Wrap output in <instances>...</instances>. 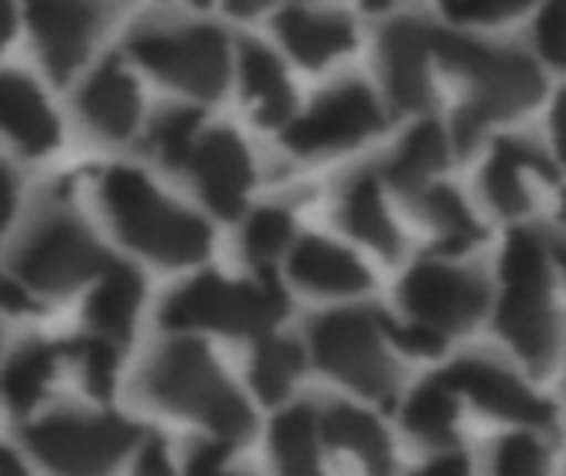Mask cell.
Instances as JSON below:
<instances>
[{"label": "cell", "mask_w": 566, "mask_h": 476, "mask_svg": "<svg viewBox=\"0 0 566 476\" xmlns=\"http://www.w3.org/2000/svg\"><path fill=\"white\" fill-rule=\"evenodd\" d=\"M431 53L454 73L471 80V99L454 116V139L461 152H471L488 123L524 113L544 96V76L524 53L488 46L481 40L434 30Z\"/></svg>", "instance_id": "6da1fadb"}, {"label": "cell", "mask_w": 566, "mask_h": 476, "mask_svg": "<svg viewBox=\"0 0 566 476\" xmlns=\"http://www.w3.org/2000/svg\"><path fill=\"white\" fill-rule=\"evenodd\" d=\"M103 202L119 235L163 265H192L209 255V225L186 209L166 202L136 169H109L103 176Z\"/></svg>", "instance_id": "7a4b0ae2"}, {"label": "cell", "mask_w": 566, "mask_h": 476, "mask_svg": "<svg viewBox=\"0 0 566 476\" xmlns=\"http://www.w3.org/2000/svg\"><path fill=\"white\" fill-rule=\"evenodd\" d=\"M143 388L156 404L206 421L226 441H242L252 434L249 404L222 378L219 364L199 341H176L163 348L149 361Z\"/></svg>", "instance_id": "3957f363"}, {"label": "cell", "mask_w": 566, "mask_h": 476, "mask_svg": "<svg viewBox=\"0 0 566 476\" xmlns=\"http://www.w3.org/2000/svg\"><path fill=\"white\" fill-rule=\"evenodd\" d=\"M289 311V298L272 268L259 282H226L199 275L182 285L159 311L166 328H212L226 335H265Z\"/></svg>", "instance_id": "277c9868"}, {"label": "cell", "mask_w": 566, "mask_h": 476, "mask_svg": "<svg viewBox=\"0 0 566 476\" xmlns=\"http://www.w3.org/2000/svg\"><path fill=\"white\" fill-rule=\"evenodd\" d=\"M312 351L318 364L368 398H391L398 384L395 361L381 348L375 311H328L312 321Z\"/></svg>", "instance_id": "5b68a950"}, {"label": "cell", "mask_w": 566, "mask_h": 476, "mask_svg": "<svg viewBox=\"0 0 566 476\" xmlns=\"http://www.w3.org/2000/svg\"><path fill=\"white\" fill-rule=\"evenodd\" d=\"M129 53L159 80L199 99H216L229 80V46L216 27L139 30L129 36Z\"/></svg>", "instance_id": "8992f818"}, {"label": "cell", "mask_w": 566, "mask_h": 476, "mask_svg": "<svg viewBox=\"0 0 566 476\" xmlns=\"http://www.w3.org/2000/svg\"><path fill=\"white\" fill-rule=\"evenodd\" d=\"M30 451L53 470L63 474H99L109 470L126 451L136 447L139 431L123 417H86L53 414L23 431Z\"/></svg>", "instance_id": "52a82bcc"}, {"label": "cell", "mask_w": 566, "mask_h": 476, "mask_svg": "<svg viewBox=\"0 0 566 476\" xmlns=\"http://www.w3.org/2000/svg\"><path fill=\"white\" fill-rule=\"evenodd\" d=\"M106 252L73 215H46L17 252V275L36 292H70L106 265Z\"/></svg>", "instance_id": "ba28073f"}, {"label": "cell", "mask_w": 566, "mask_h": 476, "mask_svg": "<svg viewBox=\"0 0 566 476\" xmlns=\"http://www.w3.org/2000/svg\"><path fill=\"white\" fill-rule=\"evenodd\" d=\"M401 302L418 321L438 331H464L488 308V285L478 272L421 262L401 282Z\"/></svg>", "instance_id": "9c48e42d"}, {"label": "cell", "mask_w": 566, "mask_h": 476, "mask_svg": "<svg viewBox=\"0 0 566 476\" xmlns=\"http://www.w3.org/2000/svg\"><path fill=\"white\" fill-rule=\"evenodd\" d=\"M23 10L53 80H70L109 17L99 0H23Z\"/></svg>", "instance_id": "30bf717a"}, {"label": "cell", "mask_w": 566, "mask_h": 476, "mask_svg": "<svg viewBox=\"0 0 566 476\" xmlns=\"http://www.w3.org/2000/svg\"><path fill=\"white\" fill-rule=\"evenodd\" d=\"M385 126L381 106L365 83H342L325 93L308 116L285 129V142L295 152H318V149H342L368 139Z\"/></svg>", "instance_id": "8fae6325"}, {"label": "cell", "mask_w": 566, "mask_h": 476, "mask_svg": "<svg viewBox=\"0 0 566 476\" xmlns=\"http://www.w3.org/2000/svg\"><path fill=\"white\" fill-rule=\"evenodd\" d=\"M451 391L468 394L478 408L507 417V421H521V424H554V408L547 401H541L527 384H521L507 368L484 361V358H464L458 364H451L448 371L438 374Z\"/></svg>", "instance_id": "7c38bea8"}, {"label": "cell", "mask_w": 566, "mask_h": 476, "mask_svg": "<svg viewBox=\"0 0 566 476\" xmlns=\"http://www.w3.org/2000/svg\"><path fill=\"white\" fill-rule=\"evenodd\" d=\"M189 159H192V172L199 179L206 202L219 215L235 219L252 186V159L242 139L232 129H216L202 142L192 146Z\"/></svg>", "instance_id": "4fadbf2b"}, {"label": "cell", "mask_w": 566, "mask_h": 476, "mask_svg": "<svg viewBox=\"0 0 566 476\" xmlns=\"http://www.w3.org/2000/svg\"><path fill=\"white\" fill-rule=\"evenodd\" d=\"M501 335L534 368H551L557 355V311L551 305V285H507L497 311Z\"/></svg>", "instance_id": "5bb4252c"}, {"label": "cell", "mask_w": 566, "mask_h": 476, "mask_svg": "<svg viewBox=\"0 0 566 476\" xmlns=\"http://www.w3.org/2000/svg\"><path fill=\"white\" fill-rule=\"evenodd\" d=\"M431 27L421 20H395L381 33V63L388 93L398 109H424L431 103L428 80Z\"/></svg>", "instance_id": "9a60e30c"}, {"label": "cell", "mask_w": 566, "mask_h": 476, "mask_svg": "<svg viewBox=\"0 0 566 476\" xmlns=\"http://www.w3.org/2000/svg\"><path fill=\"white\" fill-rule=\"evenodd\" d=\"M76 106L83 123L103 139H129L139 123V89L116 60H106L83 83Z\"/></svg>", "instance_id": "2e32d148"}, {"label": "cell", "mask_w": 566, "mask_h": 476, "mask_svg": "<svg viewBox=\"0 0 566 476\" xmlns=\"http://www.w3.org/2000/svg\"><path fill=\"white\" fill-rule=\"evenodd\" d=\"M275 27H279L289 53L305 66H322L355 43L352 20L345 13H335V10L285 7L279 13Z\"/></svg>", "instance_id": "e0dca14e"}, {"label": "cell", "mask_w": 566, "mask_h": 476, "mask_svg": "<svg viewBox=\"0 0 566 476\" xmlns=\"http://www.w3.org/2000/svg\"><path fill=\"white\" fill-rule=\"evenodd\" d=\"M0 129L30 156L56 146V119L23 73H0Z\"/></svg>", "instance_id": "ac0fdd59"}, {"label": "cell", "mask_w": 566, "mask_h": 476, "mask_svg": "<svg viewBox=\"0 0 566 476\" xmlns=\"http://www.w3.org/2000/svg\"><path fill=\"white\" fill-rule=\"evenodd\" d=\"M289 268L298 285L322 292V295H358L371 285L368 268L352 252H345L342 245H332L318 235H308L298 242Z\"/></svg>", "instance_id": "d6986e66"}, {"label": "cell", "mask_w": 566, "mask_h": 476, "mask_svg": "<svg viewBox=\"0 0 566 476\" xmlns=\"http://www.w3.org/2000/svg\"><path fill=\"white\" fill-rule=\"evenodd\" d=\"M524 169H534V172H544L547 179H557V169L534 146H527L524 139H497L494 156L484 169V192L494 202V209H501L504 215H517L531 205L524 179H521Z\"/></svg>", "instance_id": "ffe728a7"}, {"label": "cell", "mask_w": 566, "mask_h": 476, "mask_svg": "<svg viewBox=\"0 0 566 476\" xmlns=\"http://www.w3.org/2000/svg\"><path fill=\"white\" fill-rule=\"evenodd\" d=\"M99 275L103 278H99V285L86 305V318L106 338L126 341L133 331L136 308L143 302V278L136 268H129L123 262H106Z\"/></svg>", "instance_id": "44dd1931"}, {"label": "cell", "mask_w": 566, "mask_h": 476, "mask_svg": "<svg viewBox=\"0 0 566 476\" xmlns=\"http://www.w3.org/2000/svg\"><path fill=\"white\" fill-rule=\"evenodd\" d=\"M242 86L262 126H282L292 116V86L285 80V70L259 40L242 43Z\"/></svg>", "instance_id": "7402d4cb"}, {"label": "cell", "mask_w": 566, "mask_h": 476, "mask_svg": "<svg viewBox=\"0 0 566 476\" xmlns=\"http://www.w3.org/2000/svg\"><path fill=\"white\" fill-rule=\"evenodd\" d=\"M342 222L352 235L378 248L381 255L395 258L401 252V235L381 202L378 182L371 176H355L342 195Z\"/></svg>", "instance_id": "603a6c76"}, {"label": "cell", "mask_w": 566, "mask_h": 476, "mask_svg": "<svg viewBox=\"0 0 566 476\" xmlns=\"http://www.w3.org/2000/svg\"><path fill=\"white\" fill-rule=\"evenodd\" d=\"M322 431L328 437V444L342 447V451H352L355 457L365 461L368 470H388L391 467V444H388V434L381 431V424L352 408V404H335L325 411L322 417Z\"/></svg>", "instance_id": "cb8c5ba5"}, {"label": "cell", "mask_w": 566, "mask_h": 476, "mask_svg": "<svg viewBox=\"0 0 566 476\" xmlns=\"http://www.w3.org/2000/svg\"><path fill=\"white\" fill-rule=\"evenodd\" d=\"M444 159H448V136L434 119H428L415 126L411 136L401 142V149L395 152L388 166V179L395 189L415 195L418 189L431 182V176L444 166Z\"/></svg>", "instance_id": "d4e9b609"}, {"label": "cell", "mask_w": 566, "mask_h": 476, "mask_svg": "<svg viewBox=\"0 0 566 476\" xmlns=\"http://www.w3.org/2000/svg\"><path fill=\"white\" fill-rule=\"evenodd\" d=\"M56 348L53 345H23L3 368V378H0V394L7 401V408L13 414H27L36 408V401L43 398L53 371H56Z\"/></svg>", "instance_id": "484cf974"}, {"label": "cell", "mask_w": 566, "mask_h": 476, "mask_svg": "<svg viewBox=\"0 0 566 476\" xmlns=\"http://www.w3.org/2000/svg\"><path fill=\"white\" fill-rule=\"evenodd\" d=\"M315 411L308 404H298L275 417L272 424V457L285 474H312L318 470V451H315Z\"/></svg>", "instance_id": "4316f807"}, {"label": "cell", "mask_w": 566, "mask_h": 476, "mask_svg": "<svg viewBox=\"0 0 566 476\" xmlns=\"http://www.w3.org/2000/svg\"><path fill=\"white\" fill-rule=\"evenodd\" d=\"M415 199H418V209L441 229V248L444 252H464L468 245H474V242H481V225L474 222V215L468 212V205H464V199L454 192V189H448V186H424V189H418L415 192Z\"/></svg>", "instance_id": "83f0119b"}, {"label": "cell", "mask_w": 566, "mask_h": 476, "mask_svg": "<svg viewBox=\"0 0 566 476\" xmlns=\"http://www.w3.org/2000/svg\"><path fill=\"white\" fill-rule=\"evenodd\" d=\"M454 417H458L454 391L441 378L424 381L408 398L405 408V427L428 444H448L454 437Z\"/></svg>", "instance_id": "f1b7e54d"}, {"label": "cell", "mask_w": 566, "mask_h": 476, "mask_svg": "<svg viewBox=\"0 0 566 476\" xmlns=\"http://www.w3.org/2000/svg\"><path fill=\"white\" fill-rule=\"evenodd\" d=\"M305 358H302V348L289 338H265L259 348H255V358H252V384L259 391L262 401L275 404L289 394L292 381L298 378Z\"/></svg>", "instance_id": "f546056e"}, {"label": "cell", "mask_w": 566, "mask_h": 476, "mask_svg": "<svg viewBox=\"0 0 566 476\" xmlns=\"http://www.w3.org/2000/svg\"><path fill=\"white\" fill-rule=\"evenodd\" d=\"M554 268V248L551 239H544L534 229H517L507 235L504 248V285H551Z\"/></svg>", "instance_id": "4dcf8cb0"}, {"label": "cell", "mask_w": 566, "mask_h": 476, "mask_svg": "<svg viewBox=\"0 0 566 476\" xmlns=\"http://www.w3.org/2000/svg\"><path fill=\"white\" fill-rule=\"evenodd\" d=\"M202 126V113L199 109H169L163 113L153 129H149V142L159 152V159L166 166H182L196 146V133Z\"/></svg>", "instance_id": "1f68e13d"}, {"label": "cell", "mask_w": 566, "mask_h": 476, "mask_svg": "<svg viewBox=\"0 0 566 476\" xmlns=\"http://www.w3.org/2000/svg\"><path fill=\"white\" fill-rule=\"evenodd\" d=\"M70 355L80 361L83 368V381L86 388L96 394V398H109L113 391V381H116V348L103 338H80L70 345Z\"/></svg>", "instance_id": "d6a6232c"}, {"label": "cell", "mask_w": 566, "mask_h": 476, "mask_svg": "<svg viewBox=\"0 0 566 476\" xmlns=\"http://www.w3.org/2000/svg\"><path fill=\"white\" fill-rule=\"evenodd\" d=\"M289 239H292V215L285 209H259L245 225V248L259 262L279 255L289 245Z\"/></svg>", "instance_id": "836d02e7"}, {"label": "cell", "mask_w": 566, "mask_h": 476, "mask_svg": "<svg viewBox=\"0 0 566 476\" xmlns=\"http://www.w3.org/2000/svg\"><path fill=\"white\" fill-rule=\"evenodd\" d=\"M547 467V454L544 447L527 437V434H511L497 444V461L494 470L504 476H534Z\"/></svg>", "instance_id": "e575fe53"}, {"label": "cell", "mask_w": 566, "mask_h": 476, "mask_svg": "<svg viewBox=\"0 0 566 476\" xmlns=\"http://www.w3.org/2000/svg\"><path fill=\"white\" fill-rule=\"evenodd\" d=\"M378 328L385 335H391V341L398 348H405L408 355H441L444 341L438 335V328L424 325V321H415V325H395L388 321V315H378Z\"/></svg>", "instance_id": "d590c367"}, {"label": "cell", "mask_w": 566, "mask_h": 476, "mask_svg": "<svg viewBox=\"0 0 566 476\" xmlns=\"http://www.w3.org/2000/svg\"><path fill=\"white\" fill-rule=\"evenodd\" d=\"M537 43H541V53L551 60V63H564L566 50V27H564V0H551L537 20Z\"/></svg>", "instance_id": "8d00e7d4"}, {"label": "cell", "mask_w": 566, "mask_h": 476, "mask_svg": "<svg viewBox=\"0 0 566 476\" xmlns=\"http://www.w3.org/2000/svg\"><path fill=\"white\" fill-rule=\"evenodd\" d=\"M534 0H444L448 13L458 20H501L511 13H521Z\"/></svg>", "instance_id": "74e56055"}, {"label": "cell", "mask_w": 566, "mask_h": 476, "mask_svg": "<svg viewBox=\"0 0 566 476\" xmlns=\"http://www.w3.org/2000/svg\"><path fill=\"white\" fill-rule=\"evenodd\" d=\"M226 461H229V441L222 437V441H212V444H196L186 467H189L192 474H212V470H219Z\"/></svg>", "instance_id": "f35d334b"}, {"label": "cell", "mask_w": 566, "mask_h": 476, "mask_svg": "<svg viewBox=\"0 0 566 476\" xmlns=\"http://www.w3.org/2000/svg\"><path fill=\"white\" fill-rule=\"evenodd\" d=\"M0 308H7V311H36V302L30 298V292H23V285L0 275Z\"/></svg>", "instance_id": "ab89813d"}, {"label": "cell", "mask_w": 566, "mask_h": 476, "mask_svg": "<svg viewBox=\"0 0 566 476\" xmlns=\"http://www.w3.org/2000/svg\"><path fill=\"white\" fill-rule=\"evenodd\" d=\"M136 467H139V474H169V461H166L163 444L156 437H149L143 444V454H139V464Z\"/></svg>", "instance_id": "60d3db41"}, {"label": "cell", "mask_w": 566, "mask_h": 476, "mask_svg": "<svg viewBox=\"0 0 566 476\" xmlns=\"http://www.w3.org/2000/svg\"><path fill=\"white\" fill-rule=\"evenodd\" d=\"M13 205H17V179L13 172L0 162V232L7 229L10 215H13Z\"/></svg>", "instance_id": "b9f144b4"}, {"label": "cell", "mask_w": 566, "mask_h": 476, "mask_svg": "<svg viewBox=\"0 0 566 476\" xmlns=\"http://www.w3.org/2000/svg\"><path fill=\"white\" fill-rule=\"evenodd\" d=\"M428 470H434V474H464L468 470V457H461V451H454V454L434 457L428 464Z\"/></svg>", "instance_id": "7bdbcfd3"}, {"label": "cell", "mask_w": 566, "mask_h": 476, "mask_svg": "<svg viewBox=\"0 0 566 476\" xmlns=\"http://www.w3.org/2000/svg\"><path fill=\"white\" fill-rule=\"evenodd\" d=\"M272 0H226V7L235 13V17H249V13H259L262 7H269Z\"/></svg>", "instance_id": "ee69618b"}, {"label": "cell", "mask_w": 566, "mask_h": 476, "mask_svg": "<svg viewBox=\"0 0 566 476\" xmlns=\"http://www.w3.org/2000/svg\"><path fill=\"white\" fill-rule=\"evenodd\" d=\"M0 474H23V464L7 447H0Z\"/></svg>", "instance_id": "f6af8a7d"}, {"label": "cell", "mask_w": 566, "mask_h": 476, "mask_svg": "<svg viewBox=\"0 0 566 476\" xmlns=\"http://www.w3.org/2000/svg\"><path fill=\"white\" fill-rule=\"evenodd\" d=\"M10 30H13V13H10V7H7V3L0 0V46L7 43Z\"/></svg>", "instance_id": "bcb514c9"}, {"label": "cell", "mask_w": 566, "mask_h": 476, "mask_svg": "<svg viewBox=\"0 0 566 476\" xmlns=\"http://www.w3.org/2000/svg\"><path fill=\"white\" fill-rule=\"evenodd\" d=\"M388 3H391V0H365L368 10H381V7H388Z\"/></svg>", "instance_id": "7dc6e473"}, {"label": "cell", "mask_w": 566, "mask_h": 476, "mask_svg": "<svg viewBox=\"0 0 566 476\" xmlns=\"http://www.w3.org/2000/svg\"><path fill=\"white\" fill-rule=\"evenodd\" d=\"M192 3H206V0H192Z\"/></svg>", "instance_id": "c3c4849f"}]
</instances>
